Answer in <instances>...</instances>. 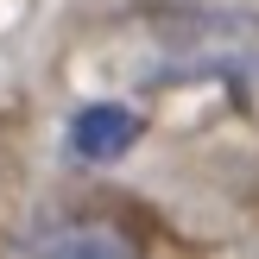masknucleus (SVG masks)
I'll list each match as a JSON object with an SVG mask.
<instances>
[{"mask_svg":"<svg viewBox=\"0 0 259 259\" xmlns=\"http://www.w3.org/2000/svg\"><path fill=\"white\" fill-rule=\"evenodd\" d=\"M13 259H146L133 240V228H120L114 215H45L38 228H25Z\"/></svg>","mask_w":259,"mask_h":259,"instance_id":"nucleus-1","label":"nucleus"},{"mask_svg":"<svg viewBox=\"0 0 259 259\" xmlns=\"http://www.w3.org/2000/svg\"><path fill=\"white\" fill-rule=\"evenodd\" d=\"M133 139H139V114L120 108V101H89V108H76V120H70V152L89 158V164L126 158Z\"/></svg>","mask_w":259,"mask_h":259,"instance_id":"nucleus-2","label":"nucleus"}]
</instances>
